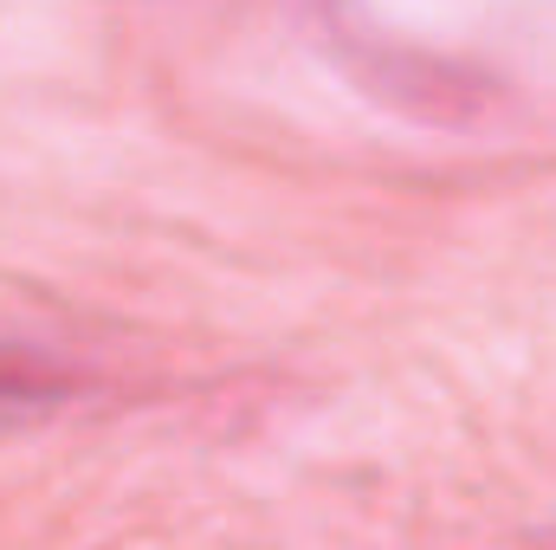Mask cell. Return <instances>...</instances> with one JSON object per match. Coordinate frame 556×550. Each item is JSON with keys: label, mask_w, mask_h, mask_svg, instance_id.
<instances>
[{"label": "cell", "mask_w": 556, "mask_h": 550, "mask_svg": "<svg viewBox=\"0 0 556 550\" xmlns=\"http://www.w3.org/2000/svg\"><path fill=\"white\" fill-rule=\"evenodd\" d=\"M59 402H65V376L52 363L0 350V421H26V414L59 409Z\"/></svg>", "instance_id": "cell-1"}]
</instances>
